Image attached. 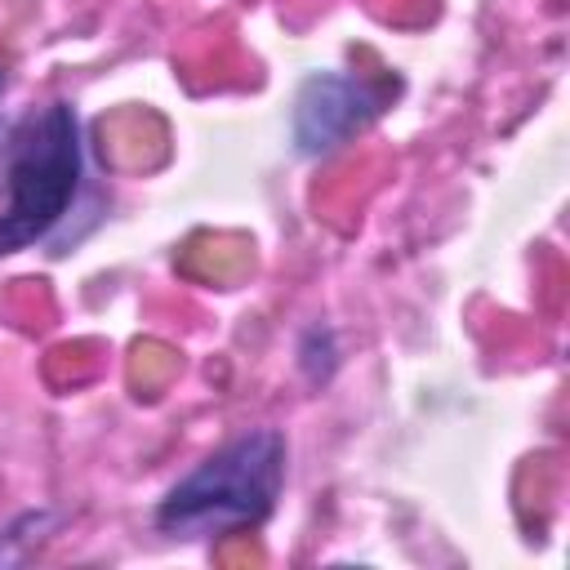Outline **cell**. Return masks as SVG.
<instances>
[{
    "instance_id": "obj_1",
    "label": "cell",
    "mask_w": 570,
    "mask_h": 570,
    "mask_svg": "<svg viewBox=\"0 0 570 570\" xmlns=\"http://www.w3.org/2000/svg\"><path fill=\"white\" fill-rule=\"evenodd\" d=\"M285 454L276 428L232 436L165 490L156 503V530L169 539H214L263 525L285 485Z\"/></svg>"
},
{
    "instance_id": "obj_2",
    "label": "cell",
    "mask_w": 570,
    "mask_h": 570,
    "mask_svg": "<svg viewBox=\"0 0 570 570\" xmlns=\"http://www.w3.org/2000/svg\"><path fill=\"white\" fill-rule=\"evenodd\" d=\"M85 174L80 116L71 102L31 111L4 151V205H0V258L45 240L76 205Z\"/></svg>"
},
{
    "instance_id": "obj_3",
    "label": "cell",
    "mask_w": 570,
    "mask_h": 570,
    "mask_svg": "<svg viewBox=\"0 0 570 570\" xmlns=\"http://www.w3.org/2000/svg\"><path fill=\"white\" fill-rule=\"evenodd\" d=\"M396 94V85H374L347 71H312L294 94V142L303 156L321 160L361 134Z\"/></svg>"
},
{
    "instance_id": "obj_4",
    "label": "cell",
    "mask_w": 570,
    "mask_h": 570,
    "mask_svg": "<svg viewBox=\"0 0 570 570\" xmlns=\"http://www.w3.org/2000/svg\"><path fill=\"white\" fill-rule=\"evenodd\" d=\"M298 365L307 374V383H330L334 365H338V343L330 325H307L298 338Z\"/></svg>"
},
{
    "instance_id": "obj_5",
    "label": "cell",
    "mask_w": 570,
    "mask_h": 570,
    "mask_svg": "<svg viewBox=\"0 0 570 570\" xmlns=\"http://www.w3.org/2000/svg\"><path fill=\"white\" fill-rule=\"evenodd\" d=\"M0 89H4V71H0Z\"/></svg>"
}]
</instances>
